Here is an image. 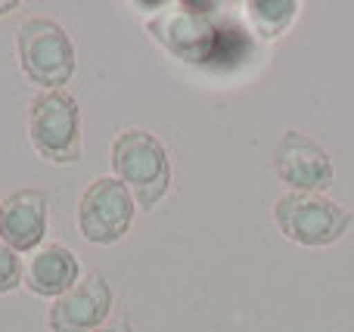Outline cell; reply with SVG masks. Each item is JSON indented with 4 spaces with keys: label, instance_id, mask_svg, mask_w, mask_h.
<instances>
[{
    "label": "cell",
    "instance_id": "obj_10",
    "mask_svg": "<svg viewBox=\"0 0 354 332\" xmlns=\"http://www.w3.org/2000/svg\"><path fill=\"white\" fill-rule=\"evenodd\" d=\"M299 3L295 0H252L245 3V19L261 37H277L292 25Z\"/></svg>",
    "mask_w": 354,
    "mask_h": 332
},
{
    "label": "cell",
    "instance_id": "obj_11",
    "mask_svg": "<svg viewBox=\"0 0 354 332\" xmlns=\"http://www.w3.org/2000/svg\"><path fill=\"white\" fill-rule=\"evenodd\" d=\"M22 283V261H19V252H12L3 240H0V295L12 292Z\"/></svg>",
    "mask_w": 354,
    "mask_h": 332
},
{
    "label": "cell",
    "instance_id": "obj_7",
    "mask_svg": "<svg viewBox=\"0 0 354 332\" xmlns=\"http://www.w3.org/2000/svg\"><path fill=\"white\" fill-rule=\"evenodd\" d=\"M109 311L112 286L106 283V277L91 273L78 286H72L66 295L56 298L47 314V323L53 332H93L109 317Z\"/></svg>",
    "mask_w": 354,
    "mask_h": 332
},
{
    "label": "cell",
    "instance_id": "obj_4",
    "mask_svg": "<svg viewBox=\"0 0 354 332\" xmlns=\"http://www.w3.org/2000/svg\"><path fill=\"white\" fill-rule=\"evenodd\" d=\"M277 227L299 246H333L351 227V211L317 193H286L274 205Z\"/></svg>",
    "mask_w": 354,
    "mask_h": 332
},
{
    "label": "cell",
    "instance_id": "obj_9",
    "mask_svg": "<svg viewBox=\"0 0 354 332\" xmlns=\"http://www.w3.org/2000/svg\"><path fill=\"white\" fill-rule=\"evenodd\" d=\"M78 273H81L78 258L66 246H47L31 258L25 283L41 298H59L72 286H78Z\"/></svg>",
    "mask_w": 354,
    "mask_h": 332
},
{
    "label": "cell",
    "instance_id": "obj_6",
    "mask_svg": "<svg viewBox=\"0 0 354 332\" xmlns=\"http://www.w3.org/2000/svg\"><path fill=\"white\" fill-rule=\"evenodd\" d=\"M274 168L277 177L292 193H317L320 196L336 180L333 159L326 155V149L301 130H286L280 137L274 149Z\"/></svg>",
    "mask_w": 354,
    "mask_h": 332
},
{
    "label": "cell",
    "instance_id": "obj_12",
    "mask_svg": "<svg viewBox=\"0 0 354 332\" xmlns=\"http://www.w3.org/2000/svg\"><path fill=\"white\" fill-rule=\"evenodd\" d=\"M93 332H131V326H128V323H115V326H100Z\"/></svg>",
    "mask_w": 354,
    "mask_h": 332
},
{
    "label": "cell",
    "instance_id": "obj_3",
    "mask_svg": "<svg viewBox=\"0 0 354 332\" xmlns=\"http://www.w3.org/2000/svg\"><path fill=\"white\" fill-rule=\"evenodd\" d=\"M28 137L41 159L53 165L81 162V115L75 97L66 90H41L31 99Z\"/></svg>",
    "mask_w": 354,
    "mask_h": 332
},
{
    "label": "cell",
    "instance_id": "obj_2",
    "mask_svg": "<svg viewBox=\"0 0 354 332\" xmlns=\"http://www.w3.org/2000/svg\"><path fill=\"white\" fill-rule=\"evenodd\" d=\"M19 66L25 78L44 90H62L75 75V43L59 22L47 16H31L16 35Z\"/></svg>",
    "mask_w": 354,
    "mask_h": 332
},
{
    "label": "cell",
    "instance_id": "obj_5",
    "mask_svg": "<svg viewBox=\"0 0 354 332\" xmlns=\"http://www.w3.org/2000/svg\"><path fill=\"white\" fill-rule=\"evenodd\" d=\"M134 221V196L118 177H100L84 190L78 205V227L87 242L115 246Z\"/></svg>",
    "mask_w": 354,
    "mask_h": 332
},
{
    "label": "cell",
    "instance_id": "obj_13",
    "mask_svg": "<svg viewBox=\"0 0 354 332\" xmlns=\"http://www.w3.org/2000/svg\"><path fill=\"white\" fill-rule=\"evenodd\" d=\"M10 10H16V3H0V16H3V12H10Z\"/></svg>",
    "mask_w": 354,
    "mask_h": 332
},
{
    "label": "cell",
    "instance_id": "obj_8",
    "mask_svg": "<svg viewBox=\"0 0 354 332\" xmlns=\"http://www.w3.org/2000/svg\"><path fill=\"white\" fill-rule=\"evenodd\" d=\"M47 236V199L35 190H16L0 202V240L12 252H31Z\"/></svg>",
    "mask_w": 354,
    "mask_h": 332
},
{
    "label": "cell",
    "instance_id": "obj_1",
    "mask_svg": "<svg viewBox=\"0 0 354 332\" xmlns=\"http://www.w3.org/2000/svg\"><path fill=\"white\" fill-rule=\"evenodd\" d=\"M112 171L134 193L143 211H153L171 190V162L162 140L149 130H122L112 140Z\"/></svg>",
    "mask_w": 354,
    "mask_h": 332
}]
</instances>
